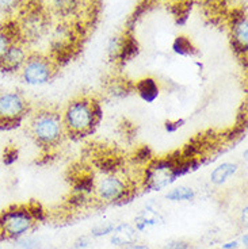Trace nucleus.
Segmentation results:
<instances>
[{
	"label": "nucleus",
	"instance_id": "f257e3e1",
	"mask_svg": "<svg viewBox=\"0 0 248 249\" xmlns=\"http://www.w3.org/2000/svg\"><path fill=\"white\" fill-rule=\"evenodd\" d=\"M65 134L72 138H83L91 134L102 119V106L93 96H77L69 102L61 112Z\"/></svg>",
	"mask_w": 248,
	"mask_h": 249
},
{
	"label": "nucleus",
	"instance_id": "f03ea898",
	"mask_svg": "<svg viewBox=\"0 0 248 249\" xmlns=\"http://www.w3.org/2000/svg\"><path fill=\"white\" fill-rule=\"evenodd\" d=\"M31 138L44 150L56 149L65 138L61 112L55 108H41L31 112L29 118Z\"/></svg>",
	"mask_w": 248,
	"mask_h": 249
},
{
	"label": "nucleus",
	"instance_id": "7ed1b4c3",
	"mask_svg": "<svg viewBox=\"0 0 248 249\" xmlns=\"http://www.w3.org/2000/svg\"><path fill=\"white\" fill-rule=\"evenodd\" d=\"M48 8L41 3H29L20 10V17L17 19L19 37L23 44H34L46 36L50 27Z\"/></svg>",
	"mask_w": 248,
	"mask_h": 249
},
{
	"label": "nucleus",
	"instance_id": "20e7f679",
	"mask_svg": "<svg viewBox=\"0 0 248 249\" xmlns=\"http://www.w3.org/2000/svg\"><path fill=\"white\" fill-rule=\"evenodd\" d=\"M30 111L29 102L20 92H0V129L11 130L18 127Z\"/></svg>",
	"mask_w": 248,
	"mask_h": 249
},
{
	"label": "nucleus",
	"instance_id": "39448f33",
	"mask_svg": "<svg viewBox=\"0 0 248 249\" xmlns=\"http://www.w3.org/2000/svg\"><path fill=\"white\" fill-rule=\"evenodd\" d=\"M58 67L49 56L41 53H29L27 60L19 71L20 79L29 86H42L53 80Z\"/></svg>",
	"mask_w": 248,
	"mask_h": 249
},
{
	"label": "nucleus",
	"instance_id": "423d86ee",
	"mask_svg": "<svg viewBox=\"0 0 248 249\" xmlns=\"http://www.w3.org/2000/svg\"><path fill=\"white\" fill-rule=\"evenodd\" d=\"M36 224L29 206H13L0 214V233L4 238L17 240L26 236Z\"/></svg>",
	"mask_w": 248,
	"mask_h": 249
},
{
	"label": "nucleus",
	"instance_id": "0eeeda50",
	"mask_svg": "<svg viewBox=\"0 0 248 249\" xmlns=\"http://www.w3.org/2000/svg\"><path fill=\"white\" fill-rule=\"evenodd\" d=\"M94 193L102 202L124 205L133 196V187L128 179L110 174L95 183Z\"/></svg>",
	"mask_w": 248,
	"mask_h": 249
},
{
	"label": "nucleus",
	"instance_id": "6e6552de",
	"mask_svg": "<svg viewBox=\"0 0 248 249\" xmlns=\"http://www.w3.org/2000/svg\"><path fill=\"white\" fill-rule=\"evenodd\" d=\"M178 157H166V159H152L147 164L144 172V186L151 191H160L176 179L174 176V167Z\"/></svg>",
	"mask_w": 248,
	"mask_h": 249
},
{
	"label": "nucleus",
	"instance_id": "1a4fd4ad",
	"mask_svg": "<svg viewBox=\"0 0 248 249\" xmlns=\"http://www.w3.org/2000/svg\"><path fill=\"white\" fill-rule=\"evenodd\" d=\"M107 52L113 62L124 65L125 62H128L136 56L138 52V45L136 38L132 34L125 33L122 36H117L110 39Z\"/></svg>",
	"mask_w": 248,
	"mask_h": 249
},
{
	"label": "nucleus",
	"instance_id": "9d476101",
	"mask_svg": "<svg viewBox=\"0 0 248 249\" xmlns=\"http://www.w3.org/2000/svg\"><path fill=\"white\" fill-rule=\"evenodd\" d=\"M88 0H49L48 11L61 19V22H71L80 18L88 8Z\"/></svg>",
	"mask_w": 248,
	"mask_h": 249
},
{
	"label": "nucleus",
	"instance_id": "9b49d317",
	"mask_svg": "<svg viewBox=\"0 0 248 249\" xmlns=\"http://www.w3.org/2000/svg\"><path fill=\"white\" fill-rule=\"evenodd\" d=\"M29 50H27V45L23 44L22 41H17L14 42L3 58L0 60V71L4 73H17L23 67V64L27 60L29 56Z\"/></svg>",
	"mask_w": 248,
	"mask_h": 249
},
{
	"label": "nucleus",
	"instance_id": "f8f14e48",
	"mask_svg": "<svg viewBox=\"0 0 248 249\" xmlns=\"http://www.w3.org/2000/svg\"><path fill=\"white\" fill-rule=\"evenodd\" d=\"M230 38L233 42V48L237 53L247 54L248 49V20L246 14L240 13L236 17H232L230 22Z\"/></svg>",
	"mask_w": 248,
	"mask_h": 249
},
{
	"label": "nucleus",
	"instance_id": "ddd939ff",
	"mask_svg": "<svg viewBox=\"0 0 248 249\" xmlns=\"http://www.w3.org/2000/svg\"><path fill=\"white\" fill-rule=\"evenodd\" d=\"M134 92L138 93L144 102L153 103L160 95V87L153 77H144L134 83Z\"/></svg>",
	"mask_w": 248,
	"mask_h": 249
},
{
	"label": "nucleus",
	"instance_id": "4468645a",
	"mask_svg": "<svg viewBox=\"0 0 248 249\" xmlns=\"http://www.w3.org/2000/svg\"><path fill=\"white\" fill-rule=\"evenodd\" d=\"M17 41H20L17 20H8L0 26V60L6 54L8 48Z\"/></svg>",
	"mask_w": 248,
	"mask_h": 249
},
{
	"label": "nucleus",
	"instance_id": "2eb2a0df",
	"mask_svg": "<svg viewBox=\"0 0 248 249\" xmlns=\"http://www.w3.org/2000/svg\"><path fill=\"white\" fill-rule=\"evenodd\" d=\"M106 91L112 98L122 99L134 92V83L124 77H113L112 80L107 81Z\"/></svg>",
	"mask_w": 248,
	"mask_h": 249
},
{
	"label": "nucleus",
	"instance_id": "dca6fc26",
	"mask_svg": "<svg viewBox=\"0 0 248 249\" xmlns=\"http://www.w3.org/2000/svg\"><path fill=\"white\" fill-rule=\"evenodd\" d=\"M136 229L128 224H121L114 228L112 231V244L115 247H128L131 244L136 243L137 233Z\"/></svg>",
	"mask_w": 248,
	"mask_h": 249
},
{
	"label": "nucleus",
	"instance_id": "f3484780",
	"mask_svg": "<svg viewBox=\"0 0 248 249\" xmlns=\"http://www.w3.org/2000/svg\"><path fill=\"white\" fill-rule=\"evenodd\" d=\"M237 169L239 167L236 162H223L217 168L213 169V172L210 174V181L216 186H221L229 180L230 178L237 172Z\"/></svg>",
	"mask_w": 248,
	"mask_h": 249
},
{
	"label": "nucleus",
	"instance_id": "a211bd4d",
	"mask_svg": "<svg viewBox=\"0 0 248 249\" xmlns=\"http://www.w3.org/2000/svg\"><path fill=\"white\" fill-rule=\"evenodd\" d=\"M160 221L161 217L159 212L152 209V206H147V209L141 212V214L136 218V231H145V228H148L151 225L159 224Z\"/></svg>",
	"mask_w": 248,
	"mask_h": 249
},
{
	"label": "nucleus",
	"instance_id": "6ab92c4d",
	"mask_svg": "<svg viewBox=\"0 0 248 249\" xmlns=\"http://www.w3.org/2000/svg\"><path fill=\"white\" fill-rule=\"evenodd\" d=\"M172 49L176 54H180V56H195L198 52H197V48L194 46V44L191 42V39L186 36H179V37L175 38L174 45H172Z\"/></svg>",
	"mask_w": 248,
	"mask_h": 249
},
{
	"label": "nucleus",
	"instance_id": "aec40b11",
	"mask_svg": "<svg viewBox=\"0 0 248 249\" xmlns=\"http://www.w3.org/2000/svg\"><path fill=\"white\" fill-rule=\"evenodd\" d=\"M166 198L171 202H187V200H192L195 198V191L190 187L180 186L168 191Z\"/></svg>",
	"mask_w": 248,
	"mask_h": 249
},
{
	"label": "nucleus",
	"instance_id": "412c9836",
	"mask_svg": "<svg viewBox=\"0 0 248 249\" xmlns=\"http://www.w3.org/2000/svg\"><path fill=\"white\" fill-rule=\"evenodd\" d=\"M23 0H0V11L4 14H13L18 10H22Z\"/></svg>",
	"mask_w": 248,
	"mask_h": 249
},
{
	"label": "nucleus",
	"instance_id": "4be33fe9",
	"mask_svg": "<svg viewBox=\"0 0 248 249\" xmlns=\"http://www.w3.org/2000/svg\"><path fill=\"white\" fill-rule=\"evenodd\" d=\"M114 228H115V225L112 224V222H103V224L94 226L93 231H91V234H93V237H102L106 236V234H112Z\"/></svg>",
	"mask_w": 248,
	"mask_h": 249
},
{
	"label": "nucleus",
	"instance_id": "5701e85b",
	"mask_svg": "<svg viewBox=\"0 0 248 249\" xmlns=\"http://www.w3.org/2000/svg\"><path fill=\"white\" fill-rule=\"evenodd\" d=\"M15 245L20 249H37L39 247V241L33 237L22 236L15 240Z\"/></svg>",
	"mask_w": 248,
	"mask_h": 249
},
{
	"label": "nucleus",
	"instance_id": "b1692460",
	"mask_svg": "<svg viewBox=\"0 0 248 249\" xmlns=\"http://www.w3.org/2000/svg\"><path fill=\"white\" fill-rule=\"evenodd\" d=\"M152 152H151V149H149L148 146H143V148H140V149H137L136 152V161L137 162H143V164H148L151 160H152Z\"/></svg>",
	"mask_w": 248,
	"mask_h": 249
},
{
	"label": "nucleus",
	"instance_id": "393cba45",
	"mask_svg": "<svg viewBox=\"0 0 248 249\" xmlns=\"http://www.w3.org/2000/svg\"><path fill=\"white\" fill-rule=\"evenodd\" d=\"M18 149L17 148H13V146H10V148H7L4 150V155H3V162L6 164V165H13L14 162L18 160Z\"/></svg>",
	"mask_w": 248,
	"mask_h": 249
},
{
	"label": "nucleus",
	"instance_id": "a878e982",
	"mask_svg": "<svg viewBox=\"0 0 248 249\" xmlns=\"http://www.w3.org/2000/svg\"><path fill=\"white\" fill-rule=\"evenodd\" d=\"M29 210H30L31 215H33L36 222H37V221H44L45 219L44 209L38 205V203H31V205L29 206Z\"/></svg>",
	"mask_w": 248,
	"mask_h": 249
},
{
	"label": "nucleus",
	"instance_id": "bb28decb",
	"mask_svg": "<svg viewBox=\"0 0 248 249\" xmlns=\"http://www.w3.org/2000/svg\"><path fill=\"white\" fill-rule=\"evenodd\" d=\"M185 124H186V121H185V119L167 121V122H166V130H167L168 133H175L176 130H179L180 127H182Z\"/></svg>",
	"mask_w": 248,
	"mask_h": 249
},
{
	"label": "nucleus",
	"instance_id": "cd10ccee",
	"mask_svg": "<svg viewBox=\"0 0 248 249\" xmlns=\"http://www.w3.org/2000/svg\"><path fill=\"white\" fill-rule=\"evenodd\" d=\"M164 249H191V245L190 243H186V241H182V240H176V241H171L168 243Z\"/></svg>",
	"mask_w": 248,
	"mask_h": 249
},
{
	"label": "nucleus",
	"instance_id": "c85d7f7f",
	"mask_svg": "<svg viewBox=\"0 0 248 249\" xmlns=\"http://www.w3.org/2000/svg\"><path fill=\"white\" fill-rule=\"evenodd\" d=\"M90 245V241H88V238H86V237H83V238H79L76 243H75V248L79 249V248H86V247H88Z\"/></svg>",
	"mask_w": 248,
	"mask_h": 249
},
{
	"label": "nucleus",
	"instance_id": "c756f323",
	"mask_svg": "<svg viewBox=\"0 0 248 249\" xmlns=\"http://www.w3.org/2000/svg\"><path fill=\"white\" fill-rule=\"evenodd\" d=\"M239 247V243L237 241H230V243H227L223 245V249H237Z\"/></svg>",
	"mask_w": 248,
	"mask_h": 249
},
{
	"label": "nucleus",
	"instance_id": "7c9ffc66",
	"mask_svg": "<svg viewBox=\"0 0 248 249\" xmlns=\"http://www.w3.org/2000/svg\"><path fill=\"white\" fill-rule=\"evenodd\" d=\"M125 249H149L148 247H145V245H138V244L133 243L131 245H128V247H125Z\"/></svg>",
	"mask_w": 248,
	"mask_h": 249
},
{
	"label": "nucleus",
	"instance_id": "2f4dec72",
	"mask_svg": "<svg viewBox=\"0 0 248 249\" xmlns=\"http://www.w3.org/2000/svg\"><path fill=\"white\" fill-rule=\"evenodd\" d=\"M243 243H244V245L247 247V234H246V236L243 237Z\"/></svg>",
	"mask_w": 248,
	"mask_h": 249
},
{
	"label": "nucleus",
	"instance_id": "473e14b6",
	"mask_svg": "<svg viewBox=\"0 0 248 249\" xmlns=\"http://www.w3.org/2000/svg\"><path fill=\"white\" fill-rule=\"evenodd\" d=\"M0 249H1V244H0Z\"/></svg>",
	"mask_w": 248,
	"mask_h": 249
}]
</instances>
